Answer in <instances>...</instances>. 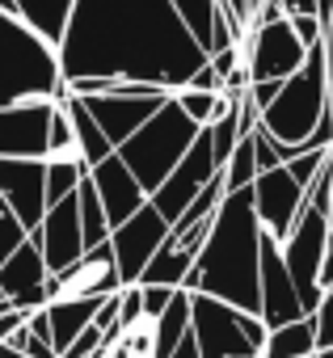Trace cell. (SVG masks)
Wrapping results in <instances>:
<instances>
[{
    "label": "cell",
    "mask_w": 333,
    "mask_h": 358,
    "mask_svg": "<svg viewBox=\"0 0 333 358\" xmlns=\"http://www.w3.org/2000/svg\"><path fill=\"white\" fill-rule=\"evenodd\" d=\"M55 51L64 80L106 76L169 93L207 68V51L190 38L169 0H76Z\"/></svg>",
    "instance_id": "1"
},
{
    "label": "cell",
    "mask_w": 333,
    "mask_h": 358,
    "mask_svg": "<svg viewBox=\"0 0 333 358\" xmlns=\"http://www.w3.org/2000/svg\"><path fill=\"white\" fill-rule=\"evenodd\" d=\"M257 266H262V224L253 211V194L232 190L215 207L211 232H207L182 291L224 299L241 312H257Z\"/></svg>",
    "instance_id": "2"
},
{
    "label": "cell",
    "mask_w": 333,
    "mask_h": 358,
    "mask_svg": "<svg viewBox=\"0 0 333 358\" xmlns=\"http://www.w3.org/2000/svg\"><path fill=\"white\" fill-rule=\"evenodd\" d=\"M59 93H64L59 51L17 13H0V106Z\"/></svg>",
    "instance_id": "3"
},
{
    "label": "cell",
    "mask_w": 333,
    "mask_h": 358,
    "mask_svg": "<svg viewBox=\"0 0 333 358\" xmlns=\"http://www.w3.org/2000/svg\"><path fill=\"white\" fill-rule=\"evenodd\" d=\"M329 106H333L329 64H325V47L316 43V47H308L299 72H291V76L283 80L278 97L262 110V131H266L274 143L291 148V156H295V148L316 131V122L325 118ZM291 156H287V160H291Z\"/></svg>",
    "instance_id": "4"
},
{
    "label": "cell",
    "mask_w": 333,
    "mask_h": 358,
    "mask_svg": "<svg viewBox=\"0 0 333 358\" xmlns=\"http://www.w3.org/2000/svg\"><path fill=\"white\" fill-rule=\"evenodd\" d=\"M199 122H190L186 114H182V106L169 97V101H164L127 143H118L114 152L122 156V164L135 173V182L152 194L160 182H164V177H169L173 173V164L190 152V143L199 139Z\"/></svg>",
    "instance_id": "5"
},
{
    "label": "cell",
    "mask_w": 333,
    "mask_h": 358,
    "mask_svg": "<svg viewBox=\"0 0 333 358\" xmlns=\"http://www.w3.org/2000/svg\"><path fill=\"white\" fill-rule=\"evenodd\" d=\"M190 333L203 358H262L270 329L257 312H241L211 295H190Z\"/></svg>",
    "instance_id": "6"
},
{
    "label": "cell",
    "mask_w": 333,
    "mask_h": 358,
    "mask_svg": "<svg viewBox=\"0 0 333 358\" xmlns=\"http://www.w3.org/2000/svg\"><path fill=\"white\" fill-rule=\"evenodd\" d=\"M325 245H329V224H325L320 211H312V207L304 203L295 228L287 232V241H283L278 249H283L287 274H291V282H295L299 303H304L308 316H312L316 303H320V262H325Z\"/></svg>",
    "instance_id": "7"
},
{
    "label": "cell",
    "mask_w": 333,
    "mask_h": 358,
    "mask_svg": "<svg viewBox=\"0 0 333 358\" xmlns=\"http://www.w3.org/2000/svg\"><path fill=\"white\" fill-rule=\"evenodd\" d=\"M169 241V220H164L152 203H143L131 220L110 228V249H114V266L122 287H135L139 274L148 270V262L156 257V249Z\"/></svg>",
    "instance_id": "8"
},
{
    "label": "cell",
    "mask_w": 333,
    "mask_h": 358,
    "mask_svg": "<svg viewBox=\"0 0 333 358\" xmlns=\"http://www.w3.org/2000/svg\"><path fill=\"white\" fill-rule=\"evenodd\" d=\"M245 51V68H249V80H287L291 72H299L308 47L295 38L291 22L278 17V22H262L249 30V38L241 43Z\"/></svg>",
    "instance_id": "9"
},
{
    "label": "cell",
    "mask_w": 333,
    "mask_h": 358,
    "mask_svg": "<svg viewBox=\"0 0 333 358\" xmlns=\"http://www.w3.org/2000/svg\"><path fill=\"white\" fill-rule=\"evenodd\" d=\"M249 194H253V211H257L262 232H266V236H274V241L283 245V241H287V232L295 228V220H299L304 203H308V190L295 182L291 173H287V164H278V169H266V173H257V177H253Z\"/></svg>",
    "instance_id": "10"
},
{
    "label": "cell",
    "mask_w": 333,
    "mask_h": 358,
    "mask_svg": "<svg viewBox=\"0 0 333 358\" xmlns=\"http://www.w3.org/2000/svg\"><path fill=\"white\" fill-rule=\"evenodd\" d=\"M215 173H220V169H215V160H211V139H207V131H199V139L190 143V152H186V156L173 164V173L148 194V203L173 224V220L194 203V194L211 182Z\"/></svg>",
    "instance_id": "11"
},
{
    "label": "cell",
    "mask_w": 333,
    "mask_h": 358,
    "mask_svg": "<svg viewBox=\"0 0 333 358\" xmlns=\"http://www.w3.org/2000/svg\"><path fill=\"white\" fill-rule=\"evenodd\" d=\"M51 110H55V97L0 106V156L47 160L51 156Z\"/></svg>",
    "instance_id": "12"
},
{
    "label": "cell",
    "mask_w": 333,
    "mask_h": 358,
    "mask_svg": "<svg viewBox=\"0 0 333 358\" xmlns=\"http://www.w3.org/2000/svg\"><path fill=\"white\" fill-rule=\"evenodd\" d=\"M257 316L266 329H278V324H291L304 312L299 303V291L287 274V262H283V249L274 236L262 232V266H257Z\"/></svg>",
    "instance_id": "13"
},
{
    "label": "cell",
    "mask_w": 333,
    "mask_h": 358,
    "mask_svg": "<svg viewBox=\"0 0 333 358\" xmlns=\"http://www.w3.org/2000/svg\"><path fill=\"white\" fill-rule=\"evenodd\" d=\"M114 291H122V278H118L110 241L97 245V249H85V257H76L68 270L47 278L51 299H106Z\"/></svg>",
    "instance_id": "14"
},
{
    "label": "cell",
    "mask_w": 333,
    "mask_h": 358,
    "mask_svg": "<svg viewBox=\"0 0 333 358\" xmlns=\"http://www.w3.org/2000/svg\"><path fill=\"white\" fill-rule=\"evenodd\" d=\"M0 199L13 207L26 232H34L47 215V160L0 156Z\"/></svg>",
    "instance_id": "15"
},
{
    "label": "cell",
    "mask_w": 333,
    "mask_h": 358,
    "mask_svg": "<svg viewBox=\"0 0 333 358\" xmlns=\"http://www.w3.org/2000/svg\"><path fill=\"white\" fill-rule=\"evenodd\" d=\"M30 241L38 245V253H43L51 274H59L76 257H85V232H80V215H76V194L55 203V207H47V215L30 232Z\"/></svg>",
    "instance_id": "16"
},
{
    "label": "cell",
    "mask_w": 333,
    "mask_h": 358,
    "mask_svg": "<svg viewBox=\"0 0 333 358\" xmlns=\"http://www.w3.org/2000/svg\"><path fill=\"white\" fill-rule=\"evenodd\" d=\"M47 278H51V270H47V262H43L34 241H26L17 253H9L5 262H0V291L9 295V303L17 312H38V308L51 303Z\"/></svg>",
    "instance_id": "17"
},
{
    "label": "cell",
    "mask_w": 333,
    "mask_h": 358,
    "mask_svg": "<svg viewBox=\"0 0 333 358\" xmlns=\"http://www.w3.org/2000/svg\"><path fill=\"white\" fill-rule=\"evenodd\" d=\"M85 101V110L93 114V122L101 127V135L118 148V143H127L164 101L169 97H127V93H97V97H80Z\"/></svg>",
    "instance_id": "18"
},
{
    "label": "cell",
    "mask_w": 333,
    "mask_h": 358,
    "mask_svg": "<svg viewBox=\"0 0 333 358\" xmlns=\"http://www.w3.org/2000/svg\"><path fill=\"white\" fill-rule=\"evenodd\" d=\"M89 182H93V190H97V199H101V207H106L110 228L122 224V220H131V215L148 203V190L135 182V173L122 164L118 152H110L106 160H97V164L89 169Z\"/></svg>",
    "instance_id": "19"
},
{
    "label": "cell",
    "mask_w": 333,
    "mask_h": 358,
    "mask_svg": "<svg viewBox=\"0 0 333 358\" xmlns=\"http://www.w3.org/2000/svg\"><path fill=\"white\" fill-rule=\"evenodd\" d=\"M55 101L68 110V122H72V135H76V156H80V164H85V169H93L97 160H106V156L114 152V143L101 135V127L93 122V114L85 110V101H80V97H72V93H59Z\"/></svg>",
    "instance_id": "20"
},
{
    "label": "cell",
    "mask_w": 333,
    "mask_h": 358,
    "mask_svg": "<svg viewBox=\"0 0 333 358\" xmlns=\"http://www.w3.org/2000/svg\"><path fill=\"white\" fill-rule=\"evenodd\" d=\"M101 299H51L47 303V320H51V345L55 354H64L97 316Z\"/></svg>",
    "instance_id": "21"
},
{
    "label": "cell",
    "mask_w": 333,
    "mask_h": 358,
    "mask_svg": "<svg viewBox=\"0 0 333 358\" xmlns=\"http://www.w3.org/2000/svg\"><path fill=\"white\" fill-rule=\"evenodd\" d=\"M262 358H316V320L299 316L291 324H278L266 333Z\"/></svg>",
    "instance_id": "22"
},
{
    "label": "cell",
    "mask_w": 333,
    "mask_h": 358,
    "mask_svg": "<svg viewBox=\"0 0 333 358\" xmlns=\"http://www.w3.org/2000/svg\"><path fill=\"white\" fill-rule=\"evenodd\" d=\"M72 5H76V0H13L17 17H22L30 30H38L51 47H59L64 26H68V17H72Z\"/></svg>",
    "instance_id": "23"
},
{
    "label": "cell",
    "mask_w": 333,
    "mask_h": 358,
    "mask_svg": "<svg viewBox=\"0 0 333 358\" xmlns=\"http://www.w3.org/2000/svg\"><path fill=\"white\" fill-rule=\"evenodd\" d=\"M190 266H194V253H190V249L164 241V245L156 249V257L148 262V270L139 274V282H143V287H173V291H182Z\"/></svg>",
    "instance_id": "24"
},
{
    "label": "cell",
    "mask_w": 333,
    "mask_h": 358,
    "mask_svg": "<svg viewBox=\"0 0 333 358\" xmlns=\"http://www.w3.org/2000/svg\"><path fill=\"white\" fill-rule=\"evenodd\" d=\"M186 333H190V291H173V299L156 316V350H152V358H169L173 345Z\"/></svg>",
    "instance_id": "25"
},
{
    "label": "cell",
    "mask_w": 333,
    "mask_h": 358,
    "mask_svg": "<svg viewBox=\"0 0 333 358\" xmlns=\"http://www.w3.org/2000/svg\"><path fill=\"white\" fill-rule=\"evenodd\" d=\"M76 215H80V232H85V249H97L110 241V220H106V207L89 182V173H85V182L76 186Z\"/></svg>",
    "instance_id": "26"
},
{
    "label": "cell",
    "mask_w": 333,
    "mask_h": 358,
    "mask_svg": "<svg viewBox=\"0 0 333 358\" xmlns=\"http://www.w3.org/2000/svg\"><path fill=\"white\" fill-rule=\"evenodd\" d=\"M169 5L182 17V26L190 30V38L207 51L211 47V30H215V13H220V0H169Z\"/></svg>",
    "instance_id": "27"
},
{
    "label": "cell",
    "mask_w": 333,
    "mask_h": 358,
    "mask_svg": "<svg viewBox=\"0 0 333 358\" xmlns=\"http://www.w3.org/2000/svg\"><path fill=\"white\" fill-rule=\"evenodd\" d=\"M220 177H224V194H232V190H249V186H253V177H257L253 131H249V135H241V143L232 148V156H228V164L220 169Z\"/></svg>",
    "instance_id": "28"
},
{
    "label": "cell",
    "mask_w": 333,
    "mask_h": 358,
    "mask_svg": "<svg viewBox=\"0 0 333 358\" xmlns=\"http://www.w3.org/2000/svg\"><path fill=\"white\" fill-rule=\"evenodd\" d=\"M85 164L80 160H47V207L64 203L76 194V186L85 182Z\"/></svg>",
    "instance_id": "29"
},
{
    "label": "cell",
    "mask_w": 333,
    "mask_h": 358,
    "mask_svg": "<svg viewBox=\"0 0 333 358\" xmlns=\"http://www.w3.org/2000/svg\"><path fill=\"white\" fill-rule=\"evenodd\" d=\"M178 106H182V114L190 118V122H199V127H207L220 110H224V93L220 89H178V93H169Z\"/></svg>",
    "instance_id": "30"
},
{
    "label": "cell",
    "mask_w": 333,
    "mask_h": 358,
    "mask_svg": "<svg viewBox=\"0 0 333 358\" xmlns=\"http://www.w3.org/2000/svg\"><path fill=\"white\" fill-rule=\"evenodd\" d=\"M47 160H80L76 156V135H72V122H68V110L55 101L51 110V156Z\"/></svg>",
    "instance_id": "31"
},
{
    "label": "cell",
    "mask_w": 333,
    "mask_h": 358,
    "mask_svg": "<svg viewBox=\"0 0 333 358\" xmlns=\"http://www.w3.org/2000/svg\"><path fill=\"white\" fill-rule=\"evenodd\" d=\"M118 341L127 345L131 358H152V350H156V320L152 316H139L135 324H127L118 333Z\"/></svg>",
    "instance_id": "32"
},
{
    "label": "cell",
    "mask_w": 333,
    "mask_h": 358,
    "mask_svg": "<svg viewBox=\"0 0 333 358\" xmlns=\"http://www.w3.org/2000/svg\"><path fill=\"white\" fill-rule=\"evenodd\" d=\"M30 241V232H26V224L13 215V207L0 199V262H5L9 253H17L22 245Z\"/></svg>",
    "instance_id": "33"
},
{
    "label": "cell",
    "mask_w": 333,
    "mask_h": 358,
    "mask_svg": "<svg viewBox=\"0 0 333 358\" xmlns=\"http://www.w3.org/2000/svg\"><path fill=\"white\" fill-rule=\"evenodd\" d=\"M312 320H316V354L320 350H333V282L320 291V303H316Z\"/></svg>",
    "instance_id": "34"
},
{
    "label": "cell",
    "mask_w": 333,
    "mask_h": 358,
    "mask_svg": "<svg viewBox=\"0 0 333 358\" xmlns=\"http://www.w3.org/2000/svg\"><path fill=\"white\" fill-rule=\"evenodd\" d=\"M325 160H329V152H299V156H291V160H287V173L295 177L304 190H308V186H312V177L320 173V164H325Z\"/></svg>",
    "instance_id": "35"
},
{
    "label": "cell",
    "mask_w": 333,
    "mask_h": 358,
    "mask_svg": "<svg viewBox=\"0 0 333 358\" xmlns=\"http://www.w3.org/2000/svg\"><path fill=\"white\" fill-rule=\"evenodd\" d=\"M5 345L22 350L26 358H59V354H55V345H51V341H43V337H34L30 329H17V333H13V341H5Z\"/></svg>",
    "instance_id": "36"
},
{
    "label": "cell",
    "mask_w": 333,
    "mask_h": 358,
    "mask_svg": "<svg viewBox=\"0 0 333 358\" xmlns=\"http://www.w3.org/2000/svg\"><path fill=\"white\" fill-rule=\"evenodd\" d=\"M287 22H291L295 38H299L304 47H316V43H320V34H325V26H320V17H316V13H295V17H287Z\"/></svg>",
    "instance_id": "37"
},
{
    "label": "cell",
    "mask_w": 333,
    "mask_h": 358,
    "mask_svg": "<svg viewBox=\"0 0 333 358\" xmlns=\"http://www.w3.org/2000/svg\"><path fill=\"white\" fill-rule=\"evenodd\" d=\"M135 287H139V299H143V316H152V320L173 299V287H143V282H135Z\"/></svg>",
    "instance_id": "38"
},
{
    "label": "cell",
    "mask_w": 333,
    "mask_h": 358,
    "mask_svg": "<svg viewBox=\"0 0 333 358\" xmlns=\"http://www.w3.org/2000/svg\"><path fill=\"white\" fill-rule=\"evenodd\" d=\"M26 316H30V312H17V308H9L5 316H0V345L13 341V333H17V329H26Z\"/></svg>",
    "instance_id": "39"
},
{
    "label": "cell",
    "mask_w": 333,
    "mask_h": 358,
    "mask_svg": "<svg viewBox=\"0 0 333 358\" xmlns=\"http://www.w3.org/2000/svg\"><path fill=\"white\" fill-rule=\"evenodd\" d=\"M26 329H30L34 337H43V341H51V320H47V308H38V312H30V316H26Z\"/></svg>",
    "instance_id": "40"
},
{
    "label": "cell",
    "mask_w": 333,
    "mask_h": 358,
    "mask_svg": "<svg viewBox=\"0 0 333 358\" xmlns=\"http://www.w3.org/2000/svg\"><path fill=\"white\" fill-rule=\"evenodd\" d=\"M169 358H203V354H199V341H194V333H186V337L173 345V354H169Z\"/></svg>",
    "instance_id": "41"
},
{
    "label": "cell",
    "mask_w": 333,
    "mask_h": 358,
    "mask_svg": "<svg viewBox=\"0 0 333 358\" xmlns=\"http://www.w3.org/2000/svg\"><path fill=\"white\" fill-rule=\"evenodd\" d=\"M320 47H325V64H329V76H333V9L325 17V34H320Z\"/></svg>",
    "instance_id": "42"
},
{
    "label": "cell",
    "mask_w": 333,
    "mask_h": 358,
    "mask_svg": "<svg viewBox=\"0 0 333 358\" xmlns=\"http://www.w3.org/2000/svg\"><path fill=\"white\" fill-rule=\"evenodd\" d=\"M186 89H220V76H215L211 68H199V72H194V80H190Z\"/></svg>",
    "instance_id": "43"
},
{
    "label": "cell",
    "mask_w": 333,
    "mask_h": 358,
    "mask_svg": "<svg viewBox=\"0 0 333 358\" xmlns=\"http://www.w3.org/2000/svg\"><path fill=\"white\" fill-rule=\"evenodd\" d=\"M278 5H283L287 17H295V13H316V0H278Z\"/></svg>",
    "instance_id": "44"
},
{
    "label": "cell",
    "mask_w": 333,
    "mask_h": 358,
    "mask_svg": "<svg viewBox=\"0 0 333 358\" xmlns=\"http://www.w3.org/2000/svg\"><path fill=\"white\" fill-rule=\"evenodd\" d=\"M333 282V236H329V245H325V262H320V291Z\"/></svg>",
    "instance_id": "45"
},
{
    "label": "cell",
    "mask_w": 333,
    "mask_h": 358,
    "mask_svg": "<svg viewBox=\"0 0 333 358\" xmlns=\"http://www.w3.org/2000/svg\"><path fill=\"white\" fill-rule=\"evenodd\" d=\"M329 9H333V0H316V17H320V26H325V17H329Z\"/></svg>",
    "instance_id": "46"
},
{
    "label": "cell",
    "mask_w": 333,
    "mask_h": 358,
    "mask_svg": "<svg viewBox=\"0 0 333 358\" xmlns=\"http://www.w3.org/2000/svg\"><path fill=\"white\" fill-rule=\"evenodd\" d=\"M0 358H26L22 350H13V345H0Z\"/></svg>",
    "instance_id": "47"
},
{
    "label": "cell",
    "mask_w": 333,
    "mask_h": 358,
    "mask_svg": "<svg viewBox=\"0 0 333 358\" xmlns=\"http://www.w3.org/2000/svg\"><path fill=\"white\" fill-rule=\"evenodd\" d=\"M0 13H17V9H13V0H0Z\"/></svg>",
    "instance_id": "48"
},
{
    "label": "cell",
    "mask_w": 333,
    "mask_h": 358,
    "mask_svg": "<svg viewBox=\"0 0 333 358\" xmlns=\"http://www.w3.org/2000/svg\"><path fill=\"white\" fill-rule=\"evenodd\" d=\"M316 358H333V350H320V354H316Z\"/></svg>",
    "instance_id": "49"
},
{
    "label": "cell",
    "mask_w": 333,
    "mask_h": 358,
    "mask_svg": "<svg viewBox=\"0 0 333 358\" xmlns=\"http://www.w3.org/2000/svg\"><path fill=\"white\" fill-rule=\"evenodd\" d=\"M329 164H333V148H329Z\"/></svg>",
    "instance_id": "50"
}]
</instances>
